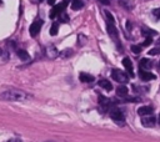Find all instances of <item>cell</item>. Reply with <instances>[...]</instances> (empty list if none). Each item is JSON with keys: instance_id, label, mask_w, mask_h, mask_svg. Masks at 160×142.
<instances>
[{"instance_id": "obj_3", "label": "cell", "mask_w": 160, "mask_h": 142, "mask_svg": "<svg viewBox=\"0 0 160 142\" xmlns=\"http://www.w3.org/2000/svg\"><path fill=\"white\" fill-rule=\"evenodd\" d=\"M68 2H69V0H64L62 2H60V4H58V5H55L54 7H52V10H51V12H50V17L51 19H54L56 15H59V14H61L64 10H65V7L68 6Z\"/></svg>"}, {"instance_id": "obj_26", "label": "cell", "mask_w": 160, "mask_h": 142, "mask_svg": "<svg viewBox=\"0 0 160 142\" xmlns=\"http://www.w3.org/2000/svg\"><path fill=\"white\" fill-rule=\"evenodd\" d=\"M99 1H100L101 4H104V5H109V4H110V1H109V0H99Z\"/></svg>"}, {"instance_id": "obj_27", "label": "cell", "mask_w": 160, "mask_h": 142, "mask_svg": "<svg viewBox=\"0 0 160 142\" xmlns=\"http://www.w3.org/2000/svg\"><path fill=\"white\" fill-rule=\"evenodd\" d=\"M8 142H21V140H19V138H12V140H9Z\"/></svg>"}, {"instance_id": "obj_16", "label": "cell", "mask_w": 160, "mask_h": 142, "mask_svg": "<svg viewBox=\"0 0 160 142\" xmlns=\"http://www.w3.org/2000/svg\"><path fill=\"white\" fill-rule=\"evenodd\" d=\"M99 103L102 106V107H105V108H108L110 105H111V102H110V100L108 98V97H105V96H99Z\"/></svg>"}, {"instance_id": "obj_21", "label": "cell", "mask_w": 160, "mask_h": 142, "mask_svg": "<svg viewBox=\"0 0 160 142\" xmlns=\"http://www.w3.org/2000/svg\"><path fill=\"white\" fill-rule=\"evenodd\" d=\"M104 14H105V16H106V19H108V22H110V24H114V22H115V20H114V16L110 14V11L105 10V11H104Z\"/></svg>"}, {"instance_id": "obj_1", "label": "cell", "mask_w": 160, "mask_h": 142, "mask_svg": "<svg viewBox=\"0 0 160 142\" xmlns=\"http://www.w3.org/2000/svg\"><path fill=\"white\" fill-rule=\"evenodd\" d=\"M26 98H29L26 92H24L21 90H15V88L4 91L0 95V100H4V101H24Z\"/></svg>"}, {"instance_id": "obj_6", "label": "cell", "mask_w": 160, "mask_h": 142, "mask_svg": "<svg viewBox=\"0 0 160 142\" xmlns=\"http://www.w3.org/2000/svg\"><path fill=\"white\" fill-rule=\"evenodd\" d=\"M139 76H140V78H141L142 81H145V82H146V81H150V80H154V78H156L154 73L149 72L148 70H142V69H140V71H139Z\"/></svg>"}, {"instance_id": "obj_17", "label": "cell", "mask_w": 160, "mask_h": 142, "mask_svg": "<svg viewBox=\"0 0 160 142\" xmlns=\"http://www.w3.org/2000/svg\"><path fill=\"white\" fill-rule=\"evenodd\" d=\"M18 57L21 59L22 61H29L30 60V56L25 50H18Z\"/></svg>"}, {"instance_id": "obj_19", "label": "cell", "mask_w": 160, "mask_h": 142, "mask_svg": "<svg viewBox=\"0 0 160 142\" xmlns=\"http://www.w3.org/2000/svg\"><path fill=\"white\" fill-rule=\"evenodd\" d=\"M142 35H145L146 37H151L152 35H156V31H154V30H149L148 27H142Z\"/></svg>"}, {"instance_id": "obj_8", "label": "cell", "mask_w": 160, "mask_h": 142, "mask_svg": "<svg viewBox=\"0 0 160 142\" xmlns=\"http://www.w3.org/2000/svg\"><path fill=\"white\" fill-rule=\"evenodd\" d=\"M122 65L126 69V71L129 72V76L132 77L134 76V72H132V62H131V60L129 57H124L122 59Z\"/></svg>"}, {"instance_id": "obj_32", "label": "cell", "mask_w": 160, "mask_h": 142, "mask_svg": "<svg viewBox=\"0 0 160 142\" xmlns=\"http://www.w3.org/2000/svg\"><path fill=\"white\" fill-rule=\"evenodd\" d=\"M40 1H42V0H40Z\"/></svg>"}, {"instance_id": "obj_4", "label": "cell", "mask_w": 160, "mask_h": 142, "mask_svg": "<svg viewBox=\"0 0 160 142\" xmlns=\"http://www.w3.org/2000/svg\"><path fill=\"white\" fill-rule=\"evenodd\" d=\"M41 26H42V21H41V20H36V21H34V22L30 25V35H31L32 37H35V36L40 32Z\"/></svg>"}, {"instance_id": "obj_12", "label": "cell", "mask_w": 160, "mask_h": 142, "mask_svg": "<svg viewBox=\"0 0 160 142\" xmlns=\"http://www.w3.org/2000/svg\"><path fill=\"white\" fill-rule=\"evenodd\" d=\"M79 78H80L81 82H86V83L94 81V76H91V75H89V73H86V72H80Z\"/></svg>"}, {"instance_id": "obj_20", "label": "cell", "mask_w": 160, "mask_h": 142, "mask_svg": "<svg viewBox=\"0 0 160 142\" xmlns=\"http://www.w3.org/2000/svg\"><path fill=\"white\" fill-rule=\"evenodd\" d=\"M58 27H59V25H58V22H54V24L51 25V27H50V35H52V36H55V35L58 34Z\"/></svg>"}, {"instance_id": "obj_5", "label": "cell", "mask_w": 160, "mask_h": 142, "mask_svg": "<svg viewBox=\"0 0 160 142\" xmlns=\"http://www.w3.org/2000/svg\"><path fill=\"white\" fill-rule=\"evenodd\" d=\"M110 117H111L114 121H116V122H122V121L125 120L124 113H122L120 110H118V108L110 110Z\"/></svg>"}, {"instance_id": "obj_34", "label": "cell", "mask_w": 160, "mask_h": 142, "mask_svg": "<svg viewBox=\"0 0 160 142\" xmlns=\"http://www.w3.org/2000/svg\"><path fill=\"white\" fill-rule=\"evenodd\" d=\"M48 142H50V141H48Z\"/></svg>"}, {"instance_id": "obj_23", "label": "cell", "mask_w": 160, "mask_h": 142, "mask_svg": "<svg viewBox=\"0 0 160 142\" xmlns=\"http://www.w3.org/2000/svg\"><path fill=\"white\" fill-rule=\"evenodd\" d=\"M149 55H151V56L160 55V49H159V47H154V49H151V50L149 51Z\"/></svg>"}, {"instance_id": "obj_28", "label": "cell", "mask_w": 160, "mask_h": 142, "mask_svg": "<svg viewBox=\"0 0 160 142\" xmlns=\"http://www.w3.org/2000/svg\"><path fill=\"white\" fill-rule=\"evenodd\" d=\"M48 4L49 5H54L55 4V0H48Z\"/></svg>"}, {"instance_id": "obj_33", "label": "cell", "mask_w": 160, "mask_h": 142, "mask_svg": "<svg viewBox=\"0 0 160 142\" xmlns=\"http://www.w3.org/2000/svg\"><path fill=\"white\" fill-rule=\"evenodd\" d=\"M0 54H1V51H0Z\"/></svg>"}, {"instance_id": "obj_13", "label": "cell", "mask_w": 160, "mask_h": 142, "mask_svg": "<svg viewBox=\"0 0 160 142\" xmlns=\"http://www.w3.org/2000/svg\"><path fill=\"white\" fill-rule=\"evenodd\" d=\"M139 65H140V69H142V70H150L152 67V62L148 59H141Z\"/></svg>"}, {"instance_id": "obj_24", "label": "cell", "mask_w": 160, "mask_h": 142, "mask_svg": "<svg viewBox=\"0 0 160 142\" xmlns=\"http://www.w3.org/2000/svg\"><path fill=\"white\" fill-rule=\"evenodd\" d=\"M151 42H152V39H151V37H146V39H145V41L141 44V46H149Z\"/></svg>"}, {"instance_id": "obj_31", "label": "cell", "mask_w": 160, "mask_h": 142, "mask_svg": "<svg viewBox=\"0 0 160 142\" xmlns=\"http://www.w3.org/2000/svg\"><path fill=\"white\" fill-rule=\"evenodd\" d=\"M158 67H159V70H160V61H159V64H158Z\"/></svg>"}, {"instance_id": "obj_14", "label": "cell", "mask_w": 160, "mask_h": 142, "mask_svg": "<svg viewBox=\"0 0 160 142\" xmlns=\"http://www.w3.org/2000/svg\"><path fill=\"white\" fill-rule=\"evenodd\" d=\"M128 92H129V90H128V87L124 86V85H121V86H119V87L116 88V95L120 96V97H126V96H128Z\"/></svg>"}, {"instance_id": "obj_2", "label": "cell", "mask_w": 160, "mask_h": 142, "mask_svg": "<svg viewBox=\"0 0 160 142\" xmlns=\"http://www.w3.org/2000/svg\"><path fill=\"white\" fill-rule=\"evenodd\" d=\"M111 77L116 82H120V83H126L129 81V76L125 72H122L121 70H112L111 71Z\"/></svg>"}, {"instance_id": "obj_25", "label": "cell", "mask_w": 160, "mask_h": 142, "mask_svg": "<svg viewBox=\"0 0 160 142\" xmlns=\"http://www.w3.org/2000/svg\"><path fill=\"white\" fill-rule=\"evenodd\" d=\"M152 14H154V16H155V17L160 19V7H158V9L152 10Z\"/></svg>"}, {"instance_id": "obj_7", "label": "cell", "mask_w": 160, "mask_h": 142, "mask_svg": "<svg viewBox=\"0 0 160 142\" xmlns=\"http://www.w3.org/2000/svg\"><path fill=\"white\" fill-rule=\"evenodd\" d=\"M155 122H156V120L151 115H148V116H145V117L141 118V123L145 127H154L155 126Z\"/></svg>"}, {"instance_id": "obj_30", "label": "cell", "mask_w": 160, "mask_h": 142, "mask_svg": "<svg viewBox=\"0 0 160 142\" xmlns=\"http://www.w3.org/2000/svg\"><path fill=\"white\" fill-rule=\"evenodd\" d=\"M158 122L160 123V115H159V117H158Z\"/></svg>"}, {"instance_id": "obj_29", "label": "cell", "mask_w": 160, "mask_h": 142, "mask_svg": "<svg viewBox=\"0 0 160 142\" xmlns=\"http://www.w3.org/2000/svg\"><path fill=\"white\" fill-rule=\"evenodd\" d=\"M126 26H128V29H129V30L131 29V24H130V21H128V22H126Z\"/></svg>"}, {"instance_id": "obj_22", "label": "cell", "mask_w": 160, "mask_h": 142, "mask_svg": "<svg viewBox=\"0 0 160 142\" xmlns=\"http://www.w3.org/2000/svg\"><path fill=\"white\" fill-rule=\"evenodd\" d=\"M141 45H132L131 46V51L134 52V54H140L141 52Z\"/></svg>"}, {"instance_id": "obj_11", "label": "cell", "mask_w": 160, "mask_h": 142, "mask_svg": "<svg viewBox=\"0 0 160 142\" xmlns=\"http://www.w3.org/2000/svg\"><path fill=\"white\" fill-rule=\"evenodd\" d=\"M46 55H48L50 59H54V57H56V56L59 55V51L55 49V46L50 45V46L46 47Z\"/></svg>"}, {"instance_id": "obj_15", "label": "cell", "mask_w": 160, "mask_h": 142, "mask_svg": "<svg viewBox=\"0 0 160 142\" xmlns=\"http://www.w3.org/2000/svg\"><path fill=\"white\" fill-rule=\"evenodd\" d=\"M99 86L102 87V88H105L106 91H111V90H112V85H111L108 80H100V81H99Z\"/></svg>"}, {"instance_id": "obj_18", "label": "cell", "mask_w": 160, "mask_h": 142, "mask_svg": "<svg viewBox=\"0 0 160 142\" xmlns=\"http://www.w3.org/2000/svg\"><path fill=\"white\" fill-rule=\"evenodd\" d=\"M84 6V2L81 0H71V9L72 10H80Z\"/></svg>"}, {"instance_id": "obj_9", "label": "cell", "mask_w": 160, "mask_h": 142, "mask_svg": "<svg viewBox=\"0 0 160 142\" xmlns=\"http://www.w3.org/2000/svg\"><path fill=\"white\" fill-rule=\"evenodd\" d=\"M106 30H108L109 35H110L112 39H118V30H116V27H115L114 24L108 22V25H106Z\"/></svg>"}, {"instance_id": "obj_10", "label": "cell", "mask_w": 160, "mask_h": 142, "mask_svg": "<svg viewBox=\"0 0 160 142\" xmlns=\"http://www.w3.org/2000/svg\"><path fill=\"white\" fill-rule=\"evenodd\" d=\"M152 107L151 106H142V107H140L139 110H138V113L140 115V116H148V115H151L152 113Z\"/></svg>"}]
</instances>
